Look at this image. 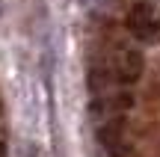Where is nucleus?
<instances>
[{
  "mask_svg": "<svg viewBox=\"0 0 160 157\" xmlns=\"http://www.w3.org/2000/svg\"><path fill=\"white\" fill-rule=\"evenodd\" d=\"M145 71V59L139 51H133V47H128V51H122L119 56H116V77H119L122 83H137L139 77H142Z\"/></svg>",
  "mask_w": 160,
  "mask_h": 157,
  "instance_id": "f257e3e1",
  "label": "nucleus"
},
{
  "mask_svg": "<svg viewBox=\"0 0 160 157\" xmlns=\"http://www.w3.org/2000/svg\"><path fill=\"white\" fill-rule=\"evenodd\" d=\"M122 136H125V122L122 119H110V122H104L98 128V142L104 148H110V151H116L122 145Z\"/></svg>",
  "mask_w": 160,
  "mask_h": 157,
  "instance_id": "f03ea898",
  "label": "nucleus"
},
{
  "mask_svg": "<svg viewBox=\"0 0 160 157\" xmlns=\"http://www.w3.org/2000/svg\"><path fill=\"white\" fill-rule=\"evenodd\" d=\"M151 21H154V15H151V6H148V3H137L131 12H128V30H131L137 39L148 30Z\"/></svg>",
  "mask_w": 160,
  "mask_h": 157,
  "instance_id": "7ed1b4c3",
  "label": "nucleus"
},
{
  "mask_svg": "<svg viewBox=\"0 0 160 157\" xmlns=\"http://www.w3.org/2000/svg\"><path fill=\"white\" fill-rule=\"evenodd\" d=\"M107 83H110V77H107V71H104V68H92V71H89V89H92L95 95L104 92Z\"/></svg>",
  "mask_w": 160,
  "mask_h": 157,
  "instance_id": "20e7f679",
  "label": "nucleus"
},
{
  "mask_svg": "<svg viewBox=\"0 0 160 157\" xmlns=\"http://www.w3.org/2000/svg\"><path fill=\"white\" fill-rule=\"evenodd\" d=\"M139 39L148 42V45H151V42H160V21H151V24H148V30H145Z\"/></svg>",
  "mask_w": 160,
  "mask_h": 157,
  "instance_id": "39448f33",
  "label": "nucleus"
},
{
  "mask_svg": "<svg viewBox=\"0 0 160 157\" xmlns=\"http://www.w3.org/2000/svg\"><path fill=\"white\" fill-rule=\"evenodd\" d=\"M0 157H6V145H3V142H0Z\"/></svg>",
  "mask_w": 160,
  "mask_h": 157,
  "instance_id": "423d86ee",
  "label": "nucleus"
},
{
  "mask_svg": "<svg viewBox=\"0 0 160 157\" xmlns=\"http://www.w3.org/2000/svg\"><path fill=\"white\" fill-rule=\"evenodd\" d=\"M0 110H3V107H0Z\"/></svg>",
  "mask_w": 160,
  "mask_h": 157,
  "instance_id": "0eeeda50",
  "label": "nucleus"
}]
</instances>
